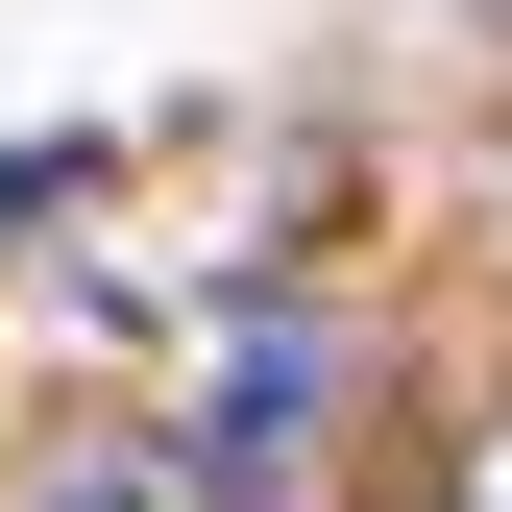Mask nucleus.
<instances>
[{
    "mask_svg": "<svg viewBox=\"0 0 512 512\" xmlns=\"http://www.w3.org/2000/svg\"><path fill=\"white\" fill-rule=\"evenodd\" d=\"M317 415H342V317H317V293H244L220 366H196V464H171V488H196V512H293L317 488Z\"/></svg>",
    "mask_w": 512,
    "mask_h": 512,
    "instance_id": "1",
    "label": "nucleus"
},
{
    "mask_svg": "<svg viewBox=\"0 0 512 512\" xmlns=\"http://www.w3.org/2000/svg\"><path fill=\"white\" fill-rule=\"evenodd\" d=\"M25 512H196V488H171V464H49Z\"/></svg>",
    "mask_w": 512,
    "mask_h": 512,
    "instance_id": "2",
    "label": "nucleus"
},
{
    "mask_svg": "<svg viewBox=\"0 0 512 512\" xmlns=\"http://www.w3.org/2000/svg\"><path fill=\"white\" fill-rule=\"evenodd\" d=\"M439 512H512V391L464 415V464H439Z\"/></svg>",
    "mask_w": 512,
    "mask_h": 512,
    "instance_id": "3",
    "label": "nucleus"
}]
</instances>
